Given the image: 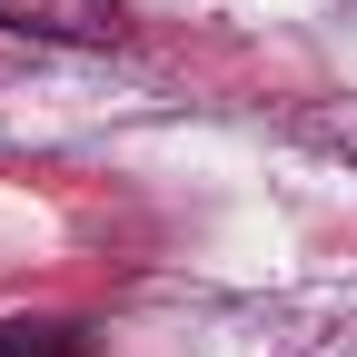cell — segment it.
Listing matches in <instances>:
<instances>
[{
	"label": "cell",
	"mask_w": 357,
	"mask_h": 357,
	"mask_svg": "<svg viewBox=\"0 0 357 357\" xmlns=\"http://www.w3.org/2000/svg\"><path fill=\"white\" fill-rule=\"evenodd\" d=\"M0 357H89V328H70V318H10L0 328Z\"/></svg>",
	"instance_id": "cell-2"
},
{
	"label": "cell",
	"mask_w": 357,
	"mask_h": 357,
	"mask_svg": "<svg viewBox=\"0 0 357 357\" xmlns=\"http://www.w3.org/2000/svg\"><path fill=\"white\" fill-rule=\"evenodd\" d=\"M0 30L60 40V50H109V40H129V10L119 0H0Z\"/></svg>",
	"instance_id": "cell-1"
}]
</instances>
